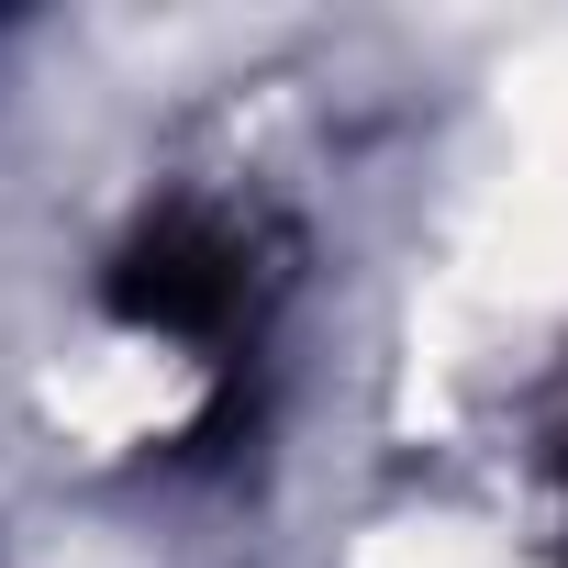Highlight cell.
Returning a JSON list of instances; mask_svg holds the SVG:
<instances>
[{"label":"cell","mask_w":568,"mask_h":568,"mask_svg":"<svg viewBox=\"0 0 568 568\" xmlns=\"http://www.w3.org/2000/svg\"><path fill=\"white\" fill-rule=\"evenodd\" d=\"M546 568H568V424H557V557Z\"/></svg>","instance_id":"obj_2"},{"label":"cell","mask_w":568,"mask_h":568,"mask_svg":"<svg viewBox=\"0 0 568 568\" xmlns=\"http://www.w3.org/2000/svg\"><path fill=\"white\" fill-rule=\"evenodd\" d=\"M90 302L134 357L190 379V435H245L302 302V223L234 190H145L90 267Z\"/></svg>","instance_id":"obj_1"}]
</instances>
